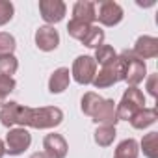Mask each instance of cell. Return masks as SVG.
Returning a JSON list of instances; mask_svg holds the SVG:
<instances>
[{
	"label": "cell",
	"mask_w": 158,
	"mask_h": 158,
	"mask_svg": "<svg viewBox=\"0 0 158 158\" xmlns=\"http://www.w3.org/2000/svg\"><path fill=\"white\" fill-rule=\"evenodd\" d=\"M61 121H63V112L58 106L30 108V106H23L19 102L10 101L0 108V123L6 128L19 125L23 128L32 127L37 130H45V128H54L61 125Z\"/></svg>",
	"instance_id": "obj_1"
},
{
	"label": "cell",
	"mask_w": 158,
	"mask_h": 158,
	"mask_svg": "<svg viewBox=\"0 0 158 158\" xmlns=\"http://www.w3.org/2000/svg\"><path fill=\"white\" fill-rule=\"evenodd\" d=\"M145 108V97L143 91L138 88H128L125 89L119 104H115V112H117V119L119 121H130L139 110Z\"/></svg>",
	"instance_id": "obj_2"
},
{
	"label": "cell",
	"mask_w": 158,
	"mask_h": 158,
	"mask_svg": "<svg viewBox=\"0 0 158 158\" xmlns=\"http://www.w3.org/2000/svg\"><path fill=\"white\" fill-rule=\"evenodd\" d=\"M121 63H123V74H125V82H128L130 88H138L147 76V65L143 60L136 58L132 50H123L119 54Z\"/></svg>",
	"instance_id": "obj_3"
},
{
	"label": "cell",
	"mask_w": 158,
	"mask_h": 158,
	"mask_svg": "<svg viewBox=\"0 0 158 158\" xmlns=\"http://www.w3.org/2000/svg\"><path fill=\"white\" fill-rule=\"evenodd\" d=\"M121 80H125V74H123L121 58H119V54H117V60H115V61H112V63L101 67V71L95 74V78H93L91 84H93L97 89H104V88H110V86H114V84H117V82H121Z\"/></svg>",
	"instance_id": "obj_4"
},
{
	"label": "cell",
	"mask_w": 158,
	"mask_h": 158,
	"mask_svg": "<svg viewBox=\"0 0 158 158\" xmlns=\"http://www.w3.org/2000/svg\"><path fill=\"white\" fill-rule=\"evenodd\" d=\"M95 74H97V63H95L93 56H78L73 61L71 76L74 78V82H78L80 86L91 84Z\"/></svg>",
	"instance_id": "obj_5"
},
{
	"label": "cell",
	"mask_w": 158,
	"mask_h": 158,
	"mask_svg": "<svg viewBox=\"0 0 158 158\" xmlns=\"http://www.w3.org/2000/svg\"><path fill=\"white\" fill-rule=\"evenodd\" d=\"M30 143H32V134L26 128L19 127V128H10V132L6 134V143L4 145H6L8 154L19 156L30 147Z\"/></svg>",
	"instance_id": "obj_6"
},
{
	"label": "cell",
	"mask_w": 158,
	"mask_h": 158,
	"mask_svg": "<svg viewBox=\"0 0 158 158\" xmlns=\"http://www.w3.org/2000/svg\"><path fill=\"white\" fill-rule=\"evenodd\" d=\"M65 4L61 0H39V13H41V19L45 23L50 24H56L60 23L63 17H65Z\"/></svg>",
	"instance_id": "obj_7"
},
{
	"label": "cell",
	"mask_w": 158,
	"mask_h": 158,
	"mask_svg": "<svg viewBox=\"0 0 158 158\" xmlns=\"http://www.w3.org/2000/svg\"><path fill=\"white\" fill-rule=\"evenodd\" d=\"M97 19L104 26H115L123 21V8L114 0H104V2L99 4Z\"/></svg>",
	"instance_id": "obj_8"
},
{
	"label": "cell",
	"mask_w": 158,
	"mask_h": 158,
	"mask_svg": "<svg viewBox=\"0 0 158 158\" xmlns=\"http://www.w3.org/2000/svg\"><path fill=\"white\" fill-rule=\"evenodd\" d=\"M35 45L39 50L43 52H50V50H56L58 45H60V34L54 26H39L37 32H35Z\"/></svg>",
	"instance_id": "obj_9"
},
{
	"label": "cell",
	"mask_w": 158,
	"mask_h": 158,
	"mask_svg": "<svg viewBox=\"0 0 158 158\" xmlns=\"http://www.w3.org/2000/svg\"><path fill=\"white\" fill-rule=\"evenodd\" d=\"M43 149H45L43 152L48 154L50 158H65L69 145L61 134H47L43 139Z\"/></svg>",
	"instance_id": "obj_10"
},
{
	"label": "cell",
	"mask_w": 158,
	"mask_h": 158,
	"mask_svg": "<svg viewBox=\"0 0 158 158\" xmlns=\"http://www.w3.org/2000/svg\"><path fill=\"white\" fill-rule=\"evenodd\" d=\"M132 54L139 60H151L158 56V39L152 35H141L138 37Z\"/></svg>",
	"instance_id": "obj_11"
},
{
	"label": "cell",
	"mask_w": 158,
	"mask_h": 158,
	"mask_svg": "<svg viewBox=\"0 0 158 158\" xmlns=\"http://www.w3.org/2000/svg\"><path fill=\"white\" fill-rule=\"evenodd\" d=\"M93 121L97 125H110V127H115V123L119 121L117 119V112H115V102L114 99H102L101 106L97 108V112L91 115Z\"/></svg>",
	"instance_id": "obj_12"
},
{
	"label": "cell",
	"mask_w": 158,
	"mask_h": 158,
	"mask_svg": "<svg viewBox=\"0 0 158 158\" xmlns=\"http://www.w3.org/2000/svg\"><path fill=\"white\" fill-rule=\"evenodd\" d=\"M73 19L88 23V24H93V21H97L95 4L89 2V0H78V2L73 6Z\"/></svg>",
	"instance_id": "obj_13"
},
{
	"label": "cell",
	"mask_w": 158,
	"mask_h": 158,
	"mask_svg": "<svg viewBox=\"0 0 158 158\" xmlns=\"http://www.w3.org/2000/svg\"><path fill=\"white\" fill-rule=\"evenodd\" d=\"M69 82H71V71L67 67H60L48 78V91L50 93H56V95L58 93H63L67 89Z\"/></svg>",
	"instance_id": "obj_14"
},
{
	"label": "cell",
	"mask_w": 158,
	"mask_h": 158,
	"mask_svg": "<svg viewBox=\"0 0 158 158\" xmlns=\"http://www.w3.org/2000/svg\"><path fill=\"white\" fill-rule=\"evenodd\" d=\"M156 119H158L156 108H143L130 119V125L138 130H143V128H149L151 125H154Z\"/></svg>",
	"instance_id": "obj_15"
},
{
	"label": "cell",
	"mask_w": 158,
	"mask_h": 158,
	"mask_svg": "<svg viewBox=\"0 0 158 158\" xmlns=\"http://www.w3.org/2000/svg\"><path fill=\"white\" fill-rule=\"evenodd\" d=\"M117 132H115V127H110V125H99L97 130H95V143L101 145V147H110L115 139Z\"/></svg>",
	"instance_id": "obj_16"
},
{
	"label": "cell",
	"mask_w": 158,
	"mask_h": 158,
	"mask_svg": "<svg viewBox=\"0 0 158 158\" xmlns=\"http://www.w3.org/2000/svg\"><path fill=\"white\" fill-rule=\"evenodd\" d=\"M138 152H139L138 141L132 139V138H128V139H123V141L115 147L114 158H138Z\"/></svg>",
	"instance_id": "obj_17"
},
{
	"label": "cell",
	"mask_w": 158,
	"mask_h": 158,
	"mask_svg": "<svg viewBox=\"0 0 158 158\" xmlns=\"http://www.w3.org/2000/svg\"><path fill=\"white\" fill-rule=\"evenodd\" d=\"M82 45H86L88 48H95L97 50L101 45H104V30L93 24L89 28V32L86 34V37L82 39Z\"/></svg>",
	"instance_id": "obj_18"
},
{
	"label": "cell",
	"mask_w": 158,
	"mask_h": 158,
	"mask_svg": "<svg viewBox=\"0 0 158 158\" xmlns=\"http://www.w3.org/2000/svg\"><path fill=\"white\" fill-rule=\"evenodd\" d=\"M101 102H102V97H101V95H97V93H93V91H88V93L82 97L80 108H82V112H84L86 115L91 117V115L97 112V108L101 106Z\"/></svg>",
	"instance_id": "obj_19"
},
{
	"label": "cell",
	"mask_w": 158,
	"mask_h": 158,
	"mask_svg": "<svg viewBox=\"0 0 158 158\" xmlns=\"http://www.w3.org/2000/svg\"><path fill=\"white\" fill-rule=\"evenodd\" d=\"M141 151L147 158H158V132H149L141 139Z\"/></svg>",
	"instance_id": "obj_20"
},
{
	"label": "cell",
	"mask_w": 158,
	"mask_h": 158,
	"mask_svg": "<svg viewBox=\"0 0 158 158\" xmlns=\"http://www.w3.org/2000/svg\"><path fill=\"white\" fill-rule=\"evenodd\" d=\"M93 60H95V63H99V65H108V63H112V61L117 60V52H115L114 47H110V45H101V47L95 50Z\"/></svg>",
	"instance_id": "obj_21"
},
{
	"label": "cell",
	"mask_w": 158,
	"mask_h": 158,
	"mask_svg": "<svg viewBox=\"0 0 158 158\" xmlns=\"http://www.w3.org/2000/svg\"><path fill=\"white\" fill-rule=\"evenodd\" d=\"M93 24H88V23H82V21H74L71 19L69 24H67V34L73 37V39H78V41H82L86 37V34L89 32Z\"/></svg>",
	"instance_id": "obj_22"
},
{
	"label": "cell",
	"mask_w": 158,
	"mask_h": 158,
	"mask_svg": "<svg viewBox=\"0 0 158 158\" xmlns=\"http://www.w3.org/2000/svg\"><path fill=\"white\" fill-rule=\"evenodd\" d=\"M19 69V60L13 54L8 56H0V76H10L13 78V74Z\"/></svg>",
	"instance_id": "obj_23"
},
{
	"label": "cell",
	"mask_w": 158,
	"mask_h": 158,
	"mask_svg": "<svg viewBox=\"0 0 158 158\" xmlns=\"http://www.w3.org/2000/svg\"><path fill=\"white\" fill-rule=\"evenodd\" d=\"M15 37L8 32H0V56H8L15 52Z\"/></svg>",
	"instance_id": "obj_24"
},
{
	"label": "cell",
	"mask_w": 158,
	"mask_h": 158,
	"mask_svg": "<svg viewBox=\"0 0 158 158\" xmlns=\"http://www.w3.org/2000/svg\"><path fill=\"white\" fill-rule=\"evenodd\" d=\"M13 13H15V8L10 0H0V26L8 24L13 19Z\"/></svg>",
	"instance_id": "obj_25"
},
{
	"label": "cell",
	"mask_w": 158,
	"mask_h": 158,
	"mask_svg": "<svg viewBox=\"0 0 158 158\" xmlns=\"http://www.w3.org/2000/svg\"><path fill=\"white\" fill-rule=\"evenodd\" d=\"M15 80L10 76H0V93H2L4 97H8L13 89H15Z\"/></svg>",
	"instance_id": "obj_26"
},
{
	"label": "cell",
	"mask_w": 158,
	"mask_h": 158,
	"mask_svg": "<svg viewBox=\"0 0 158 158\" xmlns=\"http://www.w3.org/2000/svg\"><path fill=\"white\" fill-rule=\"evenodd\" d=\"M156 80H158V74H151L149 78H147V91H149V95L151 97H154L156 99Z\"/></svg>",
	"instance_id": "obj_27"
},
{
	"label": "cell",
	"mask_w": 158,
	"mask_h": 158,
	"mask_svg": "<svg viewBox=\"0 0 158 158\" xmlns=\"http://www.w3.org/2000/svg\"><path fill=\"white\" fill-rule=\"evenodd\" d=\"M30 158H50L48 154H45V152H34Z\"/></svg>",
	"instance_id": "obj_28"
},
{
	"label": "cell",
	"mask_w": 158,
	"mask_h": 158,
	"mask_svg": "<svg viewBox=\"0 0 158 158\" xmlns=\"http://www.w3.org/2000/svg\"><path fill=\"white\" fill-rule=\"evenodd\" d=\"M6 154V145H4V141L2 139H0V158H2Z\"/></svg>",
	"instance_id": "obj_29"
},
{
	"label": "cell",
	"mask_w": 158,
	"mask_h": 158,
	"mask_svg": "<svg viewBox=\"0 0 158 158\" xmlns=\"http://www.w3.org/2000/svg\"><path fill=\"white\" fill-rule=\"evenodd\" d=\"M4 104H6V97H4V95H2V93H0V108H2V106H4Z\"/></svg>",
	"instance_id": "obj_30"
}]
</instances>
